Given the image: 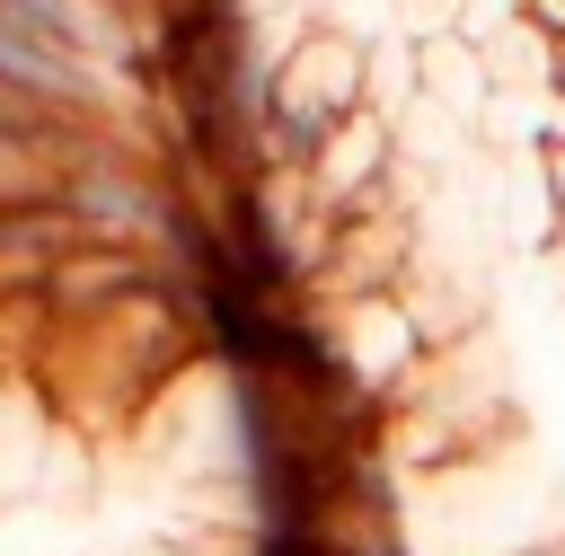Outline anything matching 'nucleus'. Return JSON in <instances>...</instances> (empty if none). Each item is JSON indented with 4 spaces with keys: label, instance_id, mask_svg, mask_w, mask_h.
<instances>
[{
    "label": "nucleus",
    "instance_id": "obj_1",
    "mask_svg": "<svg viewBox=\"0 0 565 556\" xmlns=\"http://www.w3.org/2000/svg\"><path fill=\"white\" fill-rule=\"evenodd\" d=\"M494 238L521 247V256L565 238V212H556V185H547L539 159H494Z\"/></svg>",
    "mask_w": 565,
    "mask_h": 556
},
{
    "label": "nucleus",
    "instance_id": "obj_2",
    "mask_svg": "<svg viewBox=\"0 0 565 556\" xmlns=\"http://www.w3.org/2000/svg\"><path fill=\"white\" fill-rule=\"evenodd\" d=\"M388 150H397L388 115H380V106H362L353 124H335V132H327V150H318V168H327V177H318V185H327V194H362V185L388 168Z\"/></svg>",
    "mask_w": 565,
    "mask_h": 556
},
{
    "label": "nucleus",
    "instance_id": "obj_3",
    "mask_svg": "<svg viewBox=\"0 0 565 556\" xmlns=\"http://www.w3.org/2000/svg\"><path fill=\"white\" fill-rule=\"evenodd\" d=\"M521 26H539L547 44H565V0H521Z\"/></svg>",
    "mask_w": 565,
    "mask_h": 556
},
{
    "label": "nucleus",
    "instance_id": "obj_4",
    "mask_svg": "<svg viewBox=\"0 0 565 556\" xmlns=\"http://www.w3.org/2000/svg\"><path fill=\"white\" fill-rule=\"evenodd\" d=\"M547 97H565V44H556V71H547Z\"/></svg>",
    "mask_w": 565,
    "mask_h": 556
}]
</instances>
